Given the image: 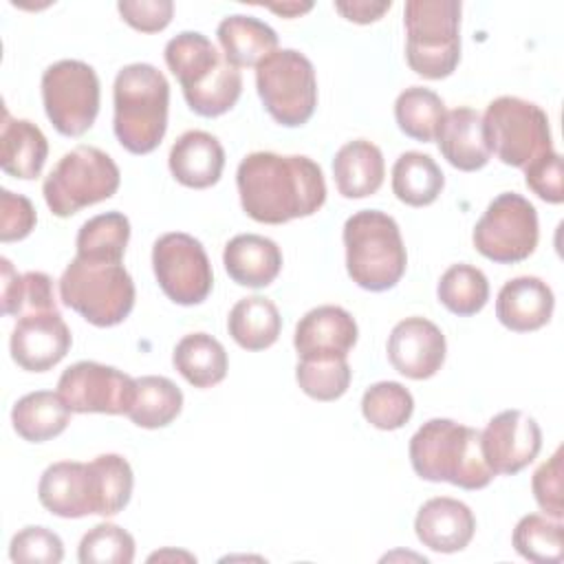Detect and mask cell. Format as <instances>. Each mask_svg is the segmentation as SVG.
Returning <instances> with one entry per match:
<instances>
[{"instance_id": "obj_14", "label": "cell", "mask_w": 564, "mask_h": 564, "mask_svg": "<svg viewBox=\"0 0 564 564\" xmlns=\"http://www.w3.org/2000/svg\"><path fill=\"white\" fill-rule=\"evenodd\" d=\"M57 394L70 412L128 414L137 394V379L106 364L77 361L62 372Z\"/></svg>"}, {"instance_id": "obj_31", "label": "cell", "mask_w": 564, "mask_h": 564, "mask_svg": "<svg viewBox=\"0 0 564 564\" xmlns=\"http://www.w3.org/2000/svg\"><path fill=\"white\" fill-rule=\"evenodd\" d=\"M445 176L430 154L410 150L392 165V192L410 207H425L443 192Z\"/></svg>"}, {"instance_id": "obj_6", "label": "cell", "mask_w": 564, "mask_h": 564, "mask_svg": "<svg viewBox=\"0 0 564 564\" xmlns=\"http://www.w3.org/2000/svg\"><path fill=\"white\" fill-rule=\"evenodd\" d=\"M460 2L410 0L403 9L408 66L427 79L452 75L460 59Z\"/></svg>"}, {"instance_id": "obj_5", "label": "cell", "mask_w": 564, "mask_h": 564, "mask_svg": "<svg viewBox=\"0 0 564 564\" xmlns=\"http://www.w3.org/2000/svg\"><path fill=\"white\" fill-rule=\"evenodd\" d=\"M346 269L366 291H388L405 273L408 256L399 225L379 209H361L344 223Z\"/></svg>"}, {"instance_id": "obj_47", "label": "cell", "mask_w": 564, "mask_h": 564, "mask_svg": "<svg viewBox=\"0 0 564 564\" xmlns=\"http://www.w3.org/2000/svg\"><path fill=\"white\" fill-rule=\"evenodd\" d=\"M392 7V2H368V0H352V2H335V9L350 22L357 24H370L375 20H379L388 9Z\"/></svg>"}, {"instance_id": "obj_48", "label": "cell", "mask_w": 564, "mask_h": 564, "mask_svg": "<svg viewBox=\"0 0 564 564\" xmlns=\"http://www.w3.org/2000/svg\"><path fill=\"white\" fill-rule=\"evenodd\" d=\"M311 2H284V4H269V9L271 11H275V13H282L284 18H295V15H302V13H306V11H311Z\"/></svg>"}, {"instance_id": "obj_23", "label": "cell", "mask_w": 564, "mask_h": 564, "mask_svg": "<svg viewBox=\"0 0 564 564\" xmlns=\"http://www.w3.org/2000/svg\"><path fill=\"white\" fill-rule=\"evenodd\" d=\"M172 176L192 189H205L218 183L225 167V150L220 141L205 130L183 132L167 156Z\"/></svg>"}, {"instance_id": "obj_19", "label": "cell", "mask_w": 564, "mask_h": 564, "mask_svg": "<svg viewBox=\"0 0 564 564\" xmlns=\"http://www.w3.org/2000/svg\"><path fill=\"white\" fill-rule=\"evenodd\" d=\"M357 344L355 317L335 304L311 308L295 326L293 346L300 359L346 357Z\"/></svg>"}, {"instance_id": "obj_8", "label": "cell", "mask_w": 564, "mask_h": 564, "mask_svg": "<svg viewBox=\"0 0 564 564\" xmlns=\"http://www.w3.org/2000/svg\"><path fill=\"white\" fill-rule=\"evenodd\" d=\"M117 163L93 145H77L66 152L48 172L42 185L48 209L68 218L79 209L110 198L119 189Z\"/></svg>"}, {"instance_id": "obj_21", "label": "cell", "mask_w": 564, "mask_h": 564, "mask_svg": "<svg viewBox=\"0 0 564 564\" xmlns=\"http://www.w3.org/2000/svg\"><path fill=\"white\" fill-rule=\"evenodd\" d=\"M553 306L555 297L544 280L520 275L502 284L496 300V317L513 333H531L551 319Z\"/></svg>"}, {"instance_id": "obj_28", "label": "cell", "mask_w": 564, "mask_h": 564, "mask_svg": "<svg viewBox=\"0 0 564 564\" xmlns=\"http://www.w3.org/2000/svg\"><path fill=\"white\" fill-rule=\"evenodd\" d=\"M70 421V408L57 392L37 390L15 401L11 423L18 436L29 443H44L59 436Z\"/></svg>"}, {"instance_id": "obj_9", "label": "cell", "mask_w": 564, "mask_h": 564, "mask_svg": "<svg viewBox=\"0 0 564 564\" xmlns=\"http://www.w3.org/2000/svg\"><path fill=\"white\" fill-rule=\"evenodd\" d=\"M256 88L267 112L286 128L306 123L317 106L311 59L295 48H275L256 66Z\"/></svg>"}, {"instance_id": "obj_27", "label": "cell", "mask_w": 564, "mask_h": 564, "mask_svg": "<svg viewBox=\"0 0 564 564\" xmlns=\"http://www.w3.org/2000/svg\"><path fill=\"white\" fill-rule=\"evenodd\" d=\"M223 55L236 68L258 66L278 48V33L258 18L234 13L223 18L216 29Z\"/></svg>"}, {"instance_id": "obj_12", "label": "cell", "mask_w": 564, "mask_h": 564, "mask_svg": "<svg viewBox=\"0 0 564 564\" xmlns=\"http://www.w3.org/2000/svg\"><path fill=\"white\" fill-rule=\"evenodd\" d=\"M538 212L516 192L496 196L474 227L471 240L480 256L500 264L527 260L538 247Z\"/></svg>"}, {"instance_id": "obj_25", "label": "cell", "mask_w": 564, "mask_h": 564, "mask_svg": "<svg viewBox=\"0 0 564 564\" xmlns=\"http://www.w3.org/2000/svg\"><path fill=\"white\" fill-rule=\"evenodd\" d=\"M48 156L44 132L29 119H13L2 108L0 123V167L15 178H37Z\"/></svg>"}, {"instance_id": "obj_30", "label": "cell", "mask_w": 564, "mask_h": 564, "mask_svg": "<svg viewBox=\"0 0 564 564\" xmlns=\"http://www.w3.org/2000/svg\"><path fill=\"white\" fill-rule=\"evenodd\" d=\"M172 364L194 388H212L227 375L225 346L207 333L185 335L174 346Z\"/></svg>"}, {"instance_id": "obj_41", "label": "cell", "mask_w": 564, "mask_h": 564, "mask_svg": "<svg viewBox=\"0 0 564 564\" xmlns=\"http://www.w3.org/2000/svg\"><path fill=\"white\" fill-rule=\"evenodd\" d=\"M77 560L82 564H130L134 560V538L117 524L101 522L82 538Z\"/></svg>"}, {"instance_id": "obj_44", "label": "cell", "mask_w": 564, "mask_h": 564, "mask_svg": "<svg viewBox=\"0 0 564 564\" xmlns=\"http://www.w3.org/2000/svg\"><path fill=\"white\" fill-rule=\"evenodd\" d=\"M531 489L535 496V502L540 505V509L555 518L562 520L564 516V507H562V447L555 449V454L544 460L531 480Z\"/></svg>"}, {"instance_id": "obj_37", "label": "cell", "mask_w": 564, "mask_h": 564, "mask_svg": "<svg viewBox=\"0 0 564 564\" xmlns=\"http://www.w3.org/2000/svg\"><path fill=\"white\" fill-rule=\"evenodd\" d=\"M511 542L524 560L535 564H560L564 557V529L560 520H549L540 513L520 518Z\"/></svg>"}, {"instance_id": "obj_34", "label": "cell", "mask_w": 564, "mask_h": 564, "mask_svg": "<svg viewBox=\"0 0 564 564\" xmlns=\"http://www.w3.org/2000/svg\"><path fill=\"white\" fill-rule=\"evenodd\" d=\"M130 240V220L121 212L88 218L77 231V256L84 260L121 262Z\"/></svg>"}, {"instance_id": "obj_46", "label": "cell", "mask_w": 564, "mask_h": 564, "mask_svg": "<svg viewBox=\"0 0 564 564\" xmlns=\"http://www.w3.org/2000/svg\"><path fill=\"white\" fill-rule=\"evenodd\" d=\"M117 9L121 18L141 33L163 31L174 13L172 0H121Z\"/></svg>"}, {"instance_id": "obj_3", "label": "cell", "mask_w": 564, "mask_h": 564, "mask_svg": "<svg viewBox=\"0 0 564 564\" xmlns=\"http://www.w3.org/2000/svg\"><path fill=\"white\" fill-rule=\"evenodd\" d=\"M410 463L430 482H452L460 489H482L496 476L485 463L480 432L452 419H430L410 438Z\"/></svg>"}, {"instance_id": "obj_10", "label": "cell", "mask_w": 564, "mask_h": 564, "mask_svg": "<svg viewBox=\"0 0 564 564\" xmlns=\"http://www.w3.org/2000/svg\"><path fill=\"white\" fill-rule=\"evenodd\" d=\"M489 150L511 167H527L553 150L546 112L527 99L502 95L482 115Z\"/></svg>"}, {"instance_id": "obj_22", "label": "cell", "mask_w": 564, "mask_h": 564, "mask_svg": "<svg viewBox=\"0 0 564 564\" xmlns=\"http://www.w3.org/2000/svg\"><path fill=\"white\" fill-rule=\"evenodd\" d=\"M436 141L443 159L463 172H476L491 159L482 117L467 106L445 112V119L436 132Z\"/></svg>"}, {"instance_id": "obj_29", "label": "cell", "mask_w": 564, "mask_h": 564, "mask_svg": "<svg viewBox=\"0 0 564 564\" xmlns=\"http://www.w3.org/2000/svg\"><path fill=\"white\" fill-rule=\"evenodd\" d=\"M227 328L240 348L264 350L278 341L282 330V317L271 300L262 295H251L234 304L227 317Z\"/></svg>"}, {"instance_id": "obj_1", "label": "cell", "mask_w": 564, "mask_h": 564, "mask_svg": "<svg viewBox=\"0 0 564 564\" xmlns=\"http://www.w3.org/2000/svg\"><path fill=\"white\" fill-rule=\"evenodd\" d=\"M245 214L258 223L282 225L315 214L326 200L322 167L302 154H247L236 172Z\"/></svg>"}, {"instance_id": "obj_43", "label": "cell", "mask_w": 564, "mask_h": 564, "mask_svg": "<svg viewBox=\"0 0 564 564\" xmlns=\"http://www.w3.org/2000/svg\"><path fill=\"white\" fill-rule=\"evenodd\" d=\"M562 156L551 150L542 154L540 159L531 161L524 167V181L527 187L538 194L546 203H562L564 200V181H562Z\"/></svg>"}, {"instance_id": "obj_40", "label": "cell", "mask_w": 564, "mask_h": 564, "mask_svg": "<svg viewBox=\"0 0 564 564\" xmlns=\"http://www.w3.org/2000/svg\"><path fill=\"white\" fill-rule=\"evenodd\" d=\"M350 366L346 357H315L300 359L295 379L304 394L315 401H335L350 386Z\"/></svg>"}, {"instance_id": "obj_26", "label": "cell", "mask_w": 564, "mask_h": 564, "mask_svg": "<svg viewBox=\"0 0 564 564\" xmlns=\"http://www.w3.org/2000/svg\"><path fill=\"white\" fill-rule=\"evenodd\" d=\"M386 165L381 150L366 139L341 145L333 159V176L341 196L364 198L375 194L383 183Z\"/></svg>"}, {"instance_id": "obj_35", "label": "cell", "mask_w": 564, "mask_h": 564, "mask_svg": "<svg viewBox=\"0 0 564 564\" xmlns=\"http://www.w3.org/2000/svg\"><path fill=\"white\" fill-rule=\"evenodd\" d=\"M438 302L454 315L469 317L482 311L489 300L487 275L467 262L452 264L438 280Z\"/></svg>"}, {"instance_id": "obj_7", "label": "cell", "mask_w": 564, "mask_h": 564, "mask_svg": "<svg viewBox=\"0 0 564 564\" xmlns=\"http://www.w3.org/2000/svg\"><path fill=\"white\" fill-rule=\"evenodd\" d=\"M59 300L93 326H115L134 306V282L121 262L75 256L59 278Z\"/></svg>"}, {"instance_id": "obj_42", "label": "cell", "mask_w": 564, "mask_h": 564, "mask_svg": "<svg viewBox=\"0 0 564 564\" xmlns=\"http://www.w3.org/2000/svg\"><path fill=\"white\" fill-rule=\"evenodd\" d=\"M9 557L13 562L57 564L64 557V544L59 535L46 527H24L11 538Z\"/></svg>"}, {"instance_id": "obj_33", "label": "cell", "mask_w": 564, "mask_h": 564, "mask_svg": "<svg viewBox=\"0 0 564 564\" xmlns=\"http://www.w3.org/2000/svg\"><path fill=\"white\" fill-rule=\"evenodd\" d=\"M2 267V313L26 315L37 311H57L53 295V280L42 271L18 273L7 258H0Z\"/></svg>"}, {"instance_id": "obj_13", "label": "cell", "mask_w": 564, "mask_h": 564, "mask_svg": "<svg viewBox=\"0 0 564 564\" xmlns=\"http://www.w3.org/2000/svg\"><path fill=\"white\" fill-rule=\"evenodd\" d=\"M152 269L161 291L176 304H200L214 284L209 258L189 234H163L152 247Z\"/></svg>"}, {"instance_id": "obj_39", "label": "cell", "mask_w": 564, "mask_h": 564, "mask_svg": "<svg viewBox=\"0 0 564 564\" xmlns=\"http://www.w3.org/2000/svg\"><path fill=\"white\" fill-rule=\"evenodd\" d=\"M97 485V516H117L132 496V467L119 454H101L90 460Z\"/></svg>"}, {"instance_id": "obj_45", "label": "cell", "mask_w": 564, "mask_h": 564, "mask_svg": "<svg viewBox=\"0 0 564 564\" xmlns=\"http://www.w3.org/2000/svg\"><path fill=\"white\" fill-rule=\"evenodd\" d=\"M37 223L33 203L9 189H0V240L13 242L26 238Z\"/></svg>"}, {"instance_id": "obj_24", "label": "cell", "mask_w": 564, "mask_h": 564, "mask_svg": "<svg viewBox=\"0 0 564 564\" xmlns=\"http://www.w3.org/2000/svg\"><path fill=\"white\" fill-rule=\"evenodd\" d=\"M223 264L236 284L262 289L278 278L282 269V251L271 238L238 234L225 245Z\"/></svg>"}, {"instance_id": "obj_17", "label": "cell", "mask_w": 564, "mask_h": 564, "mask_svg": "<svg viewBox=\"0 0 564 564\" xmlns=\"http://www.w3.org/2000/svg\"><path fill=\"white\" fill-rule=\"evenodd\" d=\"M445 335L425 317L401 319L388 337V361L408 379H430L445 361Z\"/></svg>"}, {"instance_id": "obj_4", "label": "cell", "mask_w": 564, "mask_h": 564, "mask_svg": "<svg viewBox=\"0 0 564 564\" xmlns=\"http://www.w3.org/2000/svg\"><path fill=\"white\" fill-rule=\"evenodd\" d=\"M115 134L132 154L152 152L167 130L170 84L152 64L123 66L112 86Z\"/></svg>"}, {"instance_id": "obj_36", "label": "cell", "mask_w": 564, "mask_h": 564, "mask_svg": "<svg viewBox=\"0 0 564 564\" xmlns=\"http://www.w3.org/2000/svg\"><path fill=\"white\" fill-rule=\"evenodd\" d=\"M443 99L423 86L405 88L394 101V119L408 137L430 143L436 139L438 126L445 119Z\"/></svg>"}, {"instance_id": "obj_15", "label": "cell", "mask_w": 564, "mask_h": 564, "mask_svg": "<svg viewBox=\"0 0 564 564\" xmlns=\"http://www.w3.org/2000/svg\"><path fill=\"white\" fill-rule=\"evenodd\" d=\"M542 432L533 416L522 410L496 414L480 432V449L494 474L513 476L540 454Z\"/></svg>"}, {"instance_id": "obj_11", "label": "cell", "mask_w": 564, "mask_h": 564, "mask_svg": "<svg viewBox=\"0 0 564 564\" xmlns=\"http://www.w3.org/2000/svg\"><path fill=\"white\" fill-rule=\"evenodd\" d=\"M42 104L53 128L82 137L99 112V77L82 59H59L42 73Z\"/></svg>"}, {"instance_id": "obj_16", "label": "cell", "mask_w": 564, "mask_h": 564, "mask_svg": "<svg viewBox=\"0 0 564 564\" xmlns=\"http://www.w3.org/2000/svg\"><path fill=\"white\" fill-rule=\"evenodd\" d=\"M70 341V330L59 311H37L18 319L9 348L22 370L44 372L66 357Z\"/></svg>"}, {"instance_id": "obj_32", "label": "cell", "mask_w": 564, "mask_h": 564, "mask_svg": "<svg viewBox=\"0 0 564 564\" xmlns=\"http://www.w3.org/2000/svg\"><path fill=\"white\" fill-rule=\"evenodd\" d=\"M183 408L181 388L161 375H148L137 379V394L128 410L134 425L145 430H156L170 425Z\"/></svg>"}, {"instance_id": "obj_38", "label": "cell", "mask_w": 564, "mask_h": 564, "mask_svg": "<svg viewBox=\"0 0 564 564\" xmlns=\"http://www.w3.org/2000/svg\"><path fill=\"white\" fill-rule=\"evenodd\" d=\"M361 412L364 419L379 430H399L410 421L414 399L399 381H379L364 392Z\"/></svg>"}, {"instance_id": "obj_18", "label": "cell", "mask_w": 564, "mask_h": 564, "mask_svg": "<svg viewBox=\"0 0 564 564\" xmlns=\"http://www.w3.org/2000/svg\"><path fill=\"white\" fill-rule=\"evenodd\" d=\"M37 498L46 511L59 518H84L97 513V487L90 463L59 460L44 469Z\"/></svg>"}, {"instance_id": "obj_20", "label": "cell", "mask_w": 564, "mask_h": 564, "mask_svg": "<svg viewBox=\"0 0 564 564\" xmlns=\"http://www.w3.org/2000/svg\"><path fill=\"white\" fill-rule=\"evenodd\" d=\"M414 531L423 546L438 553H456L471 542L476 518L465 502L438 496L421 505L414 518Z\"/></svg>"}, {"instance_id": "obj_2", "label": "cell", "mask_w": 564, "mask_h": 564, "mask_svg": "<svg viewBox=\"0 0 564 564\" xmlns=\"http://www.w3.org/2000/svg\"><path fill=\"white\" fill-rule=\"evenodd\" d=\"M165 64L183 88L187 106L200 117H220L242 93L240 70L198 31H183L165 44Z\"/></svg>"}]
</instances>
